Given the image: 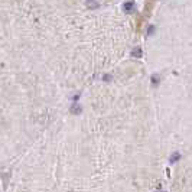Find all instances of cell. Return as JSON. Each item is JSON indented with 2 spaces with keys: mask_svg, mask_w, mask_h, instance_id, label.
<instances>
[{
  "mask_svg": "<svg viewBox=\"0 0 192 192\" xmlns=\"http://www.w3.org/2000/svg\"><path fill=\"white\" fill-rule=\"evenodd\" d=\"M103 78H104V81H106V83H109V81H111V78H113V77L109 75V74H106V75L103 77Z\"/></svg>",
  "mask_w": 192,
  "mask_h": 192,
  "instance_id": "cell-7",
  "label": "cell"
},
{
  "mask_svg": "<svg viewBox=\"0 0 192 192\" xmlns=\"http://www.w3.org/2000/svg\"><path fill=\"white\" fill-rule=\"evenodd\" d=\"M132 57H134V58H142L143 57V52H142V49L137 46L136 49H133L132 51Z\"/></svg>",
  "mask_w": 192,
  "mask_h": 192,
  "instance_id": "cell-3",
  "label": "cell"
},
{
  "mask_svg": "<svg viewBox=\"0 0 192 192\" xmlns=\"http://www.w3.org/2000/svg\"><path fill=\"white\" fill-rule=\"evenodd\" d=\"M71 113H72V114H80V113H81V107L78 106V103H72V106H71Z\"/></svg>",
  "mask_w": 192,
  "mask_h": 192,
  "instance_id": "cell-2",
  "label": "cell"
},
{
  "mask_svg": "<svg viewBox=\"0 0 192 192\" xmlns=\"http://www.w3.org/2000/svg\"><path fill=\"white\" fill-rule=\"evenodd\" d=\"M153 32H155V26H149V33L147 35H153Z\"/></svg>",
  "mask_w": 192,
  "mask_h": 192,
  "instance_id": "cell-8",
  "label": "cell"
},
{
  "mask_svg": "<svg viewBox=\"0 0 192 192\" xmlns=\"http://www.w3.org/2000/svg\"><path fill=\"white\" fill-rule=\"evenodd\" d=\"M123 9H124L126 13H133L136 10V4H134V1H127L123 4Z\"/></svg>",
  "mask_w": 192,
  "mask_h": 192,
  "instance_id": "cell-1",
  "label": "cell"
},
{
  "mask_svg": "<svg viewBox=\"0 0 192 192\" xmlns=\"http://www.w3.org/2000/svg\"><path fill=\"white\" fill-rule=\"evenodd\" d=\"M85 4H87V6H88L90 9H97V7H100V3H98V1H87Z\"/></svg>",
  "mask_w": 192,
  "mask_h": 192,
  "instance_id": "cell-6",
  "label": "cell"
},
{
  "mask_svg": "<svg viewBox=\"0 0 192 192\" xmlns=\"http://www.w3.org/2000/svg\"><path fill=\"white\" fill-rule=\"evenodd\" d=\"M179 158H181V153H179V152H175V153L169 158V162H170V163H176V162L179 160Z\"/></svg>",
  "mask_w": 192,
  "mask_h": 192,
  "instance_id": "cell-4",
  "label": "cell"
},
{
  "mask_svg": "<svg viewBox=\"0 0 192 192\" xmlns=\"http://www.w3.org/2000/svg\"><path fill=\"white\" fill-rule=\"evenodd\" d=\"M160 192H165V191H160Z\"/></svg>",
  "mask_w": 192,
  "mask_h": 192,
  "instance_id": "cell-9",
  "label": "cell"
},
{
  "mask_svg": "<svg viewBox=\"0 0 192 192\" xmlns=\"http://www.w3.org/2000/svg\"><path fill=\"white\" fill-rule=\"evenodd\" d=\"M159 81H160V77H159L158 74H153V75H152V85L156 87L159 84Z\"/></svg>",
  "mask_w": 192,
  "mask_h": 192,
  "instance_id": "cell-5",
  "label": "cell"
}]
</instances>
